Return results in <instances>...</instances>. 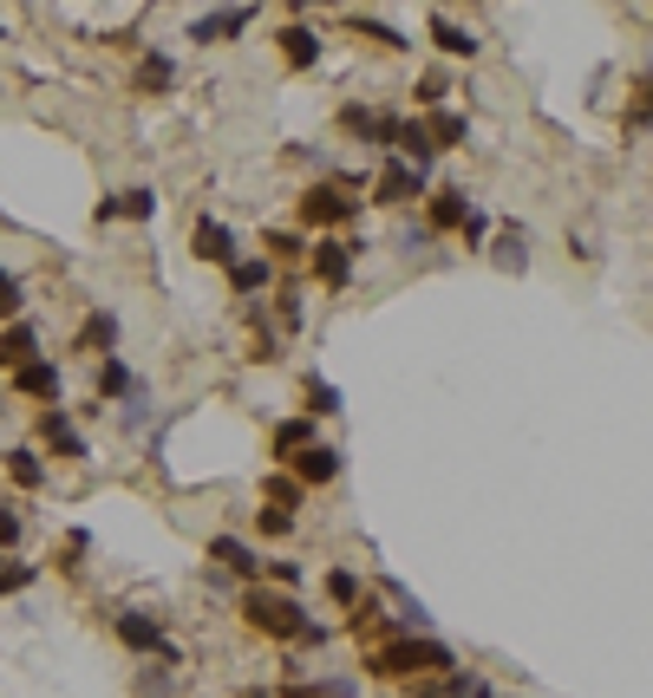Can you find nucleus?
I'll return each mask as SVG.
<instances>
[{
  "label": "nucleus",
  "instance_id": "1",
  "mask_svg": "<svg viewBox=\"0 0 653 698\" xmlns=\"http://www.w3.org/2000/svg\"><path fill=\"white\" fill-rule=\"evenodd\" d=\"M372 679H444V673H457V659H451V646H438V639H419V633H399V639H386V646H372L360 659Z\"/></svg>",
  "mask_w": 653,
  "mask_h": 698
},
{
  "label": "nucleus",
  "instance_id": "2",
  "mask_svg": "<svg viewBox=\"0 0 653 698\" xmlns=\"http://www.w3.org/2000/svg\"><path fill=\"white\" fill-rule=\"evenodd\" d=\"M235 614H242V627H249V633H262V639H288V646L314 627V621H307V607H301L294 594H282V588H268V581L242 588Z\"/></svg>",
  "mask_w": 653,
  "mask_h": 698
},
{
  "label": "nucleus",
  "instance_id": "3",
  "mask_svg": "<svg viewBox=\"0 0 653 698\" xmlns=\"http://www.w3.org/2000/svg\"><path fill=\"white\" fill-rule=\"evenodd\" d=\"M112 633H118V646H125V653H138V659H164V666H183V653L170 646V627H164V614L125 607V614H112Z\"/></svg>",
  "mask_w": 653,
  "mask_h": 698
},
{
  "label": "nucleus",
  "instance_id": "4",
  "mask_svg": "<svg viewBox=\"0 0 653 698\" xmlns=\"http://www.w3.org/2000/svg\"><path fill=\"white\" fill-rule=\"evenodd\" d=\"M294 215H301V229H347V222H360V197L340 183H307Z\"/></svg>",
  "mask_w": 653,
  "mask_h": 698
},
{
  "label": "nucleus",
  "instance_id": "5",
  "mask_svg": "<svg viewBox=\"0 0 653 698\" xmlns=\"http://www.w3.org/2000/svg\"><path fill=\"white\" fill-rule=\"evenodd\" d=\"M33 437H40L33 451H53L60 464H85V457H92V444H85V431H78V419L66 405H46V412L33 419Z\"/></svg>",
  "mask_w": 653,
  "mask_h": 698
},
{
  "label": "nucleus",
  "instance_id": "6",
  "mask_svg": "<svg viewBox=\"0 0 653 698\" xmlns=\"http://www.w3.org/2000/svg\"><path fill=\"white\" fill-rule=\"evenodd\" d=\"M366 242H340V235H314V248H307V268H314V281L320 287H347L354 281V255H360Z\"/></svg>",
  "mask_w": 653,
  "mask_h": 698
},
{
  "label": "nucleus",
  "instance_id": "7",
  "mask_svg": "<svg viewBox=\"0 0 653 698\" xmlns=\"http://www.w3.org/2000/svg\"><path fill=\"white\" fill-rule=\"evenodd\" d=\"M419 197H425V170H412V163H399V157L372 177V203H379V210H406V203H419Z\"/></svg>",
  "mask_w": 653,
  "mask_h": 698
},
{
  "label": "nucleus",
  "instance_id": "8",
  "mask_svg": "<svg viewBox=\"0 0 653 698\" xmlns=\"http://www.w3.org/2000/svg\"><path fill=\"white\" fill-rule=\"evenodd\" d=\"M190 255H197V262H210V268H222V275H229V268L242 262V248H235V229H229V222H217V215H203V222L190 229Z\"/></svg>",
  "mask_w": 653,
  "mask_h": 698
},
{
  "label": "nucleus",
  "instance_id": "9",
  "mask_svg": "<svg viewBox=\"0 0 653 698\" xmlns=\"http://www.w3.org/2000/svg\"><path fill=\"white\" fill-rule=\"evenodd\" d=\"M210 561H222L242 588H255L262 574H268V561H262V549H249L242 536H210Z\"/></svg>",
  "mask_w": 653,
  "mask_h": 698
},
{
  "label": "nucleus",
  "instance_id": "10",
  "mask_svg": "<svg viewBox=\"0 0 653 698\" xmlns=\"http://www.w3.org/2000/svg\"><path fill=\"white\" fill-rule=\"evenodd\" d=\"M131 392H138V379H131V366H125L118 352H105V359L92 366V399H98V405H125Z\"/></svg>",
  "mask_w": 653,
  "mask_h": 698
},
{
  "label": "nucleus",
  "instance_id": "11",
  "mask_svg": "<svg viewBox=\"0 0 653 698\" xmlns=\"http://www.w3.org/2000/svg\"><path fill=\"white\" fill-rule=\"evenodd\" d=\"M60 385H66V372H60L46 352H40L33 366L13 372V392H20V399H40V405H60Z\"/></svg>",
  "mask_w": 653,
  "mask_h": 698
},
{
  "label": "nucleus",
  "instance_id": "12",
  "mask_svg": "<svg viewBox=\"0 0 653 698\" xmlns=\"http://www.w3.org/2000/svg\"><path fill=\"white\" fill-rule=\"evenodd\" d=\"M340 470H347V464H340V451H334V444H314V451H301V457L288 464V477L301 489H327Z\"/></svg>",
  "mask_w": 653,
  "mask_h": 698
},
{
  "label": "nucleus",
  "instance_id": "13",
  "mask_svg": "<svg viewBox=\"0 0 653 698\" xmlns=\"http://www.w3.org/2000/svg\"><path fill=\"white\" fill-rule=\"evenodd\" d=\"M249 27H255V7H229V13L190 20V40H197V46H222V40H235V33H249Z\"/></svg>",
  "mask_w": 653,
  "mask_h": 698
},
{
  "label": "nucleus",
  "instance_id": "14",
  "mask_svg": "<svg viewBox=\"0 0 653 698\" xmlns=\"http://www.w3.org/2000/svg\"><path fill=\"white\" fill-rule=\"evenodd\" d=\"M73 352H85V359H105V352H118V314L92 307V314H85V327L73 334Z\"/></svg>",
  "mask_w": 653,
  "mask_h": 698
},
{
  "label": "nucleus",
  "instance_id": "15",
  "mask_svg": "<svg viewBox=\"0 0 653 698\" xmlns=\"http://www.w3.org/2000/svg\"><path fill=\"white\" fill-rule=\"evenodd\" d=\"M268 287H275V262H268V255H242V262L229 268V294L249 300V307H255V294H268Z\"/></svg>",
  "mask_w": 653,
  "mask_h": 698
},
{
  "label": "nucleus",
  "instance_id": "16",
  "mask_svg": "<svg viewBox=\"0 0 653 698\" xmlns=\"http://www.w3.org/2000/svg\"><path fill=\"white\" fill-rule=\"evenodd\" d=\"M275 46H282V60H288V72L320 66V33H314V27H301V20H288V27L275 33Z\"/></svg>",
  "mask_w": 653,
  "mask_h": 698
},
{
  "label": "nucleus",
  "instance_id": "17",
  "mask_svg": "<svg viewBox=\"0 0 653 698\" xmlns=\"http://www.w3.org/2000/svg\"><path fill=\"white\" fill-rule=\"evenodd\" d=\"M33 359H40V327H33V320L0 327V366H7V372H20V366H33Z\"/></svg>",
  "mask_w": 653,
  "mask_h": 698
},
{
  "label": "nucleus",
  "instance_id": "18",
  "mask_svg": "<svg viewBox=\"0 0 653 698\" xmlns=\"http://www.w3.org/2000/svg\"><path fill=\"white\" fill-rule=\"evenodd\" d=\"M320 437H314V419L301 412V419H282L275 424V437H268V451H275V464H294L301 451H314Z\"/></svg>",
  "mask_w": 653,
  "mask_h": 698
},
{
  "label": "nucleus",
  "instance_id": "19",
  "mask_svg": "<svg viewBox=\"0 0 653 698\" xmlns=\"http://www.w3.org/2000/svg\"><path fill=\"white\" fill-rule=\"evenodd\" d=\"M347 633H354V639H399V621H392V614H386V607H379V601H372V594H366L360 607H354V614H347Z\"/></svg>",
  "mask_w": 653,
  "mask_h": 698
},
{
  "label": "nucleus",
  "instance_id": "20",
  "mask_svg": "<svg viewBox=\"0 0 653 698\" xmlns=\"http://www.w3.org/2000/svg\"><path fill=\"white\" fill-rule=\"evenodd\" d=\"M7 477H13V489H46V457L33 444H13L7 451Z\"/></svg>",
  "mask_w": 653,
  "mask_h": 698
},
{
  "label": "nucleus",
  "instance_id": "21",
  "mask_svg": "<svg viewBox=\"0 0 653 698\" xmlns=\"http://www.w3.org/2000/svg\"><path fill=\"white\" fill-rule=\"evenodd\" d=\"M170 78H177V66H170L164 53H145V60H138V72H131V92L157 98V92H170Z\"/></svg>",
  "mask_w": 653,
  "mask_h": 698
},
{
  "label": "nucleus",
  "instance_id": "22",
  "mask_svg": "<svg viewBox=\"0 0 653 698\" xmlns=\"http://www.w3.org/2000/svg\"><path fill=\"white\" fill-rule=\"evenodd\" d=\"M471 222V197L464 190H432V229H464Z\"/></svg>",
  "mask_w": 653,
  "mask_h": 698
},
{
  "label": "nucleus",
  "instance_id": "23",
  "mask_svg": "<svg viewBox=\"0 0 653 698\" xmlns=\"http://www.w3.org/2000/svg\"><path fill=\"white\" fill-rule=\"evenodd\" d=\"M262 248H268V262H275V268H282V262H307V248H314V242H307V235H294V229H268V235H262Z\"/></svg>",
  "mask_w": 653,
  "mask_h": 698
},
{
  "label": "nucleus",
  "instance_id": "24",
  "mask_svg": "<svg viewBox=\"0 0 653 698\" xmlns=\"http://www.w3.org/2000/svg\"><path fill=\"white\" fill-rule=\"evenodd\" d=\"M262 496H268V509H288V516L307 503V489L294 484L288 470H268V477H262Z\"/></svg>",
  "mask_w": 653,
  "mask_h": 698
},
{
  "label": "nucleus",
  "instance_id": "25",
  "mask_svg": "<svg viewBox=\"0 0 653 698\" xmlns=\"http://www.w3.org/2000/svg\"><path fill=\"white\" fill-rule=\"evenodd\" d=\"M327 601H334V607H347V614H354V607H360V601H366L360 574H354V568H327Z\"/></svg>",
  "mask_w": 653,
  "mask_h": 698
},
{
  "label": "nucleus",
  "instance_id": "26",
  "mask_svg": "<svg viewBox=\"0 0 653 698\" xmlns=\"http://www.w3.org/2000/svg\"><path fill=\"white\" fill-rule=\"evenodd\" d=\"M301 392H307V419H340V392H334L327 379H314V372H307V385H301Z\"/></svg>",
  "mask_w": 653,
  "mask_h": 698
},
{
  "label": "nucleus",
  "instance_id": "27",
  "mask_svg": "<svg viewBox=\"0 0 653 698\" xmlns=\"http://www.w3.org/2000/svg\"><path fill=\"white\" fill-rule=\"evenodd\" d=\"M33 581H40V568H33V561H0V601H7V594H27V588H33Z\"/></svg>",
  "mask_w": 653,
  "mask_h": 698
},
{
  "label": "nucleus",
  "instance_id": "28",
  "mask_svg": "<svg viewBox=\"0 0 653 698\" xmlns=\"http://www.w3.org/2000/svg\"><path fill=\"white\" fill-rule=\"evenodd\" d=\"M432 40L444 46V53H457V60H464V53H477V40H471V33H464L457 20H444V13L432 20Z\"/></svg>",
  "mask_w": 653,
  "mask_h": 698
},
{
  "label": "nucleus",
  "instance_id": "29",
  "mask_svg": "<svg viewBox=\"0 0 653 698\" xmlns=\"http://www.w3.org/2000/svg\"><path fill=\"white\" fill-rule=\"evenodd\" d=\"M425 131H432V150H451V144H464V131H471V125H464L457 112H438Z\"/></svg>",
  "mask_w": 653,
  "mask_h": 698
},
{
  "label": "nucleus",
  "instance_id": "30",
  "mask_svg": "<svg viewBox=\"0 0 653 698\" xmlns=\"http://www.w3.org/2000/svg\"><path fill=\"white\" fill-rule=\"evenodd\" d=\"M85 556H92V536H85V529H73V536H66V549L53 556V568H60V574H78V568H85Z\"/></svg>",
  "mask_w": 653,
  "mask_h": 698
},
{
  "label": "nucleus",
  "instance_id": "31",
  "mask_svg": "<svg viewBox=\"0 0 653 698\" xmlns=\"http://www.w3.org/2000/svg\"><path fill=\"white\" fill-rule=\"evenodd\" d=\"M275 320H282V334H301V281H288L275 294Z\"/></svg>",
  "mask_w": 653,
  "mask_h": 698
},
{
  "label": "nucleus",
  "instance_id": "32",
  "mask_svg": "<svg viewBox=\"0 0 653 698\" xmlns=\"http://www.w3.org/2000/svg\"><path fill=\"white\" fill-rule=\"evenodd\" d=\"M255 529H262L268 542H288V536H294V516H288V509H268V503H262V509H255Z\"/></svg>",
  "mask_w": 653,
  "mask_h": 698
},
{
  "label": "nucleus",
  "instance_id": "33",
  "mask_svg": "<svg viewBox=\"0 0 653 698\" xmlns=\"http://www.w3.org/2000/svg\"><path fill=\"white\" fill-rule=\"evenodd\" d=\"M372 125H379V112H366V105H340V131H347V138H372Z\"/></svg>",
  "mask_w": 653,
  "mask_h": 698
},
{
  "label": "nucleus",
  "instance_id": "34",
  "mask_svg": "<svg viewBox=\"0 0 653 698\" xmlns=\"http://www.w3.org/2000/svg\"><path fill=\"white\" fill-rule=\"evenodd\" d=\"M20 307H27V287L13 275H0V327H13L20 320Z\"/></svg>",
  "mask_w": 653,
  "mask_h": 698
},
{
  "label": "nucleus",
  "instance_id": "35",
  "mask_svg": "<svg viewBox=\"0 0 653 698\" xmlns=\"http://www.w3.org/2000/svg\"><path fill=\"white\" fill-rule=\"evenodd\" d=\"M347 27H360L366 40H379V46H412V40H406V33H392V27H386V20H366V13H347Z\"/></svg>",
  "mask_w": 653,
  "mask_h": 698
},
{
  "label": "nucleus",
  "instance_id": "36",
  "mask_svg": "<svg viewBox=\"0 0 653 698\" xmlns=\"http://www.w3.org/2000/svg\"><path fill=\"white\" fill-rule=\"evenodd\" d=\"M125 215H131V222H150V215H157V190H150V183L125 190Z\"/></svg>",
  "mask_w": 653,
  "mask_h": 698
},
{
  "label": "nucleus",
  "instance_id": "37",
  "mask_svg": "<svg viewBox=\"0 0 653 698\" xmlns=\"http://www.w3.org/2000/svg\"><path fill=\"white\" fill-rule=\"evenodd\" d=\"M20 536H27V522H20V509H13V503H0V556H7V549H13Z\"/></svg>",
  "mask_w": 653,
  "mask_h": 698
},
{
  "label": "nucleus",
  "instance_id": "38",
  "mask_svg": "<svg viewBox=\"0 0 653 698\" xmlns=\"http://www.w3.org/2000/svg\"><path fill=\"white\" fill-rule=\"evenodd\" d=\"M412 92H419V105H438V98H444V72H425Z\"/></svg>",
  "mask_w": 653,
  "mask_h": 698
},
{
  "label": "nucleus",
  "instance_id": "39",
  "mask_svg": "<svg viewBox=\"0 0 653 698\" xmlns=\"http://www.w3.org/2000/svg\"><path fill=\"white\" fill-rule=\"evenodd\" d=\"M118 215H125V197H98V203H92V222H98V229L118 222Z\"/></svg>",
  "mask_w": 653,
  "mask_h": 698
},
{
  "label": "nucleus",
  "instance_id": "40",
  "mask_svg": "<svg viewBox=\"0 0 653 698\" xmlns=\"http://www.w3.org/2000/svg\"><path fill=\"white\" fill-rule=\"evenodd\" d=\"M275 698H334V692H327V686H314V679H288Z\"/></svg>",
  "mask_w": 653,
  "mask_h": 698
},
{
  "label": "nucleus",
  "instance_id": "41",
  "mask_svg": "<svg viewBox=\"0 0 653 698\" xmlns=\"http://www.w3.org/2000/svg\"><path fill=\"white\" fill-rule=\"evenodd\" d=\"M138 692H145V698H157V692H170V673H145V679H138Z\"/></svg>",
  "mask_w": 653,
  "mask_h": 698
},
{
  "label": "nucleus",
  "instance_id": "42",
  "mask_svg": "<svg viewBox=\"0 0 653 698\" xmlns=\"http://www.w3.org/2000/svg\"><path fill=\"white\" fill-rule=\"evenodd\" d=\"M0 40H7V33H0Z\"/></svg>",
  "mask_w": 653,
  "mask_h": 698
},
{
  "label": "nucleus",
  "instance_id": "43",
  "mask_svg": "<svg viewBox=\"0 0 653 698\" xmlns=\"http://www.w3.org/2000/svg\"><path fill=\"white\" fill-rule=\"evenodd\" d=\"M0 275H7V268H0Z\"/></svg>",
  "mask_w": 653,
  "mask_h": 698
},
{
  "label": "nucleus",
  "instance_id": "44",
  "mask_svg": "<svg viewBox=\"0 0 653 698\" xmlns=\"http://www.w3.org/2000/svg\"><path fill=\"white\" fill-rule=\"evenodd\" d=\"M0 561H7V556H0Z\"/></svg>",
  "mask_w": 653,
  "mask_h": 698
}]
</instances>
